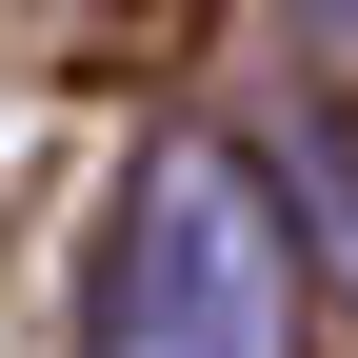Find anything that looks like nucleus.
<instances>
[{
	"instance_id": "1",
	"label": "nucleus",
	"mask_w": 358,
	"mask_h": 358,
	"mask_svg": "<svg viewBox=\"0 0 358 358\" xmlns=\"http://www.w3.org/2000/svg\"><path fill=\"white\" fill-rule=\"evenodd\" d=\"M80 358H299V179L239 140H140L100 199Z\"/></svg>"
},
{
	"instance_id": "2",
	"label": "nucleus",
	"mask_w": 358,
	"mask_h": 358,
	"mask_svg": "<svg viewBox=\"0 0 358 358\" xmlns=\"http://www.w3.org/2000/svg\"><path fill=\"white\" fill-rule=\"evenodd\" d=\"M279 179H299V239L358 279V120H299V140H279Z\"/></svg>"
},
{
	"instance_id": "3",
	"label": "nucleus",
	"mask_w": 358,
	"mask_h": 358,
	"mask_svg": "<svg viewBox=\"0 0 358 358\" xmlns=\"http://www.w3.org/2000/svg\"><path fill=\"white\" fill-rule=\"evenodd\" d=\"M279 40L299 60H358V0H279Z\"/></svg>"
}]
</instances>
